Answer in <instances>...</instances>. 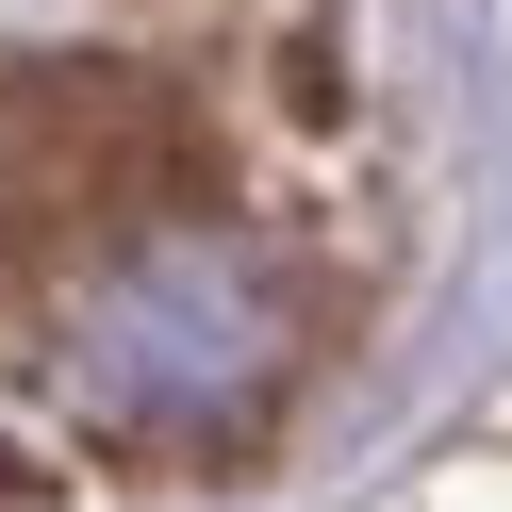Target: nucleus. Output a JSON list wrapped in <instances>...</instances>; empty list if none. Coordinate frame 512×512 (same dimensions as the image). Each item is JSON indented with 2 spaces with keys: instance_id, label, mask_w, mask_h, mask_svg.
Masks as SVG:
<instances>
[{
  "instance_id": "1",
  "label": "nucleus",
  "mask_w": 512,
  "mask_h": 512,
  "mask_svg": "<svg viewBox=\"0 0 512 512\" xmlns=\"http://www.w3.org/2000/svg\"><path fill=\"white\" fill-rule=\"evenodd\" d=\"M17 347H34V380L100 446H232L298 380V281L248 232L133 215V232H100V248L50 265V298L17 314Z\"/></svg>"
},
{
  "instance_id": "2",
  "label": "nucleus",
  "mask_w": 512,
  "mask_h": 512,
  "mask_svg": "<svg viewBox=\"0 0 512 512\" xmlns=\"http://www.w3.org/2000/svg\"><path fill=\"white\" fill-rule=\"evenodd\" d=\"M166 182V100L133 67L83 50H17L0 67V265H67V248L133 232V199Z\"/></svg>"
}]
</instances>
